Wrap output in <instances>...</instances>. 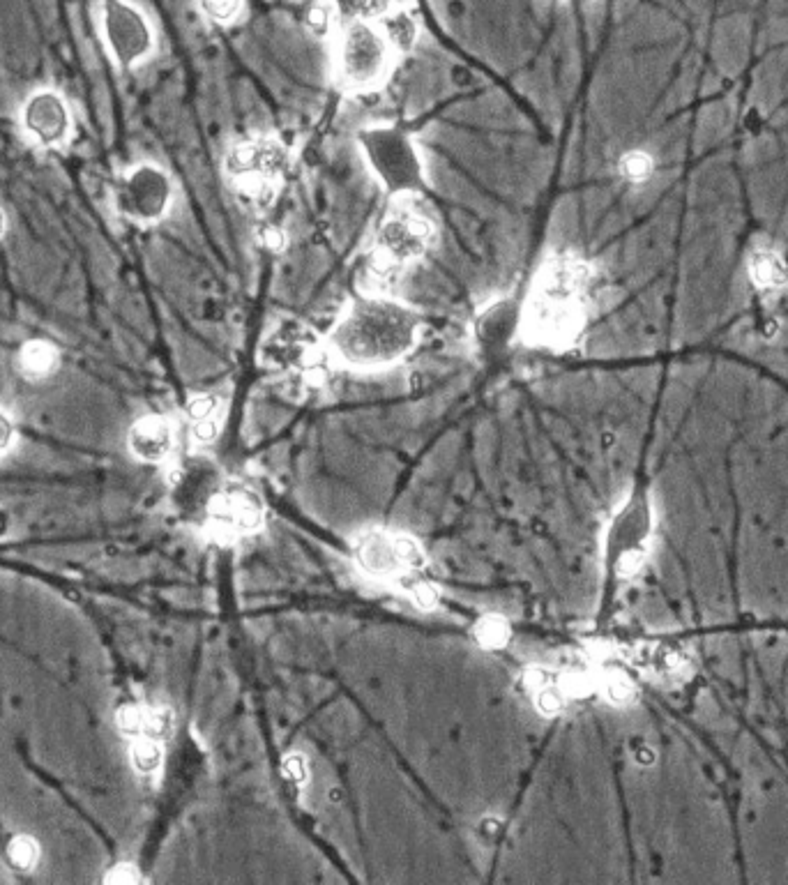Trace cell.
I'll return each mask as SVG.
<instances>
[{"label":"cell","instance_id":"obj_1","mask_svg":"<svg viewBox=\"0 0 788 885\" xmlns=\"http://www.w3.org/2000/svg\"><path fill=\"white\" fill-rule=\"evenodd\" d=\"M418 330L420 321L411 309L383 295H369L339 319L330 335V349L346 367H385L411 353Z\"/></svg>","mask_w":788,"mask_h":885},{"label":"cell","instance_id":"obj_2","mask_svg":"<svg viewBox=\"0 0 788 885\" xmlns=\"http://www.w3.org/2000/svg\"><path fill=\"white\" fill-rule=\"evenodd\" d=\"M351 556L367 584L406 597L422 611H434L441 602L427 551L413 535L383 526L365 528L355 533Z\"/></svg>","mask_w":788,"mask_h":885},{"label":"cell","instance_id":"obj_3","mask_svg":"<svg viewBox=\"0 0 788 885\" xmlns=\"http://www.w3.org/2000/svg\"><path fill=\"white\" fill-rule=\"evenodd\" d=\"M586 270L574 259H551L537 277L528 325L542 342H563L579 328Z\"/></svg>","mask_w":788,"mask_h":885},{"label":"cell","instance_id":"obj_4","mask_svg":"<svg viewBox=\"0 0 788 885\" xmlns=\"http://www.w3.org/2000/svg\"><path fill=\"white\" fill-rule=\"evenodd\" d=\"M392 47L381 30L369 21L348 24L337 44V79L348 90H367L385 77Z\"/></svg>","mask_w":788,"mask_h":885},{"label":"cell","instance_id":"obj_5","mask_svg":"<svg viewBox=\"0 0 788 885\" xmlns=\"http://www.w3.org/2000/svg\"><path fill=\"white\" fill-rule=\"evenodd\" d=\"M263 517L261 496L245 482H229L210 494L206 531L212 540L231 544L259 531Z\"/></svg>","mask_w":788,"mask_h":885},{"label":"cell","instance_id":"obj_6","mask_svg":"<svg viewBox=\"0 0 788 885\" xmlns=\"http://www.w3.org/2000/svg\"><path fill=\"white\" fill-rule=\"evenodd\" d=\"M100 26L109 54L120 67L141 63L153 51V30L148 19L127 0H104Z\"/></svg>","mask_w":788,"mask_h":885},{"label":"cell","instance_id":"obj_7","mask_svg":"<svg viewBox=\"0 0 788 885\" xmlns=\"http://www.w3.org/2000/svg\"><path fill=\"white\" fill-rule=\"evenodd\" d=\"M118 206L123 213L141 224L157 222L171 206V183L157 166L141 164L127 173L120 185Z\"/></svg>","mask_w":788,"mask_h":885},{"label":"cell","instance_id":"obj_8","mask_svg":"<svg viewBox=\"0 0 788 885\" xmlns=\"http://www.w3.org/2000/svg\"><path fill=\"white\" fill-rule=\"evenodd\" d=\"M21 125L28 139L42 148H60L72 130V116L63 97L53 90H37L21 109Z\"/></svg>","mask_w":788,"mask_h":885},{"label":"cell","instance_id":"obj_9","mask_svg":"<svg viewBox=\"0 0 788 885\" xmlns=\"http://www.w3.org/2000/svg\"><path fill=\"white\" fill-rule=\"evenodd\" d=\"M431 245V224L413 210L390 217L378 233V252L388 266L415 261Z\"/></svg>","mask_w":788,"mask_h":885},{"label":"cell","instance_id":"obj_10","mask_svg":"<svg viewBox=\"0 0 788 885\" xmlns=\"http://www.w3.org/2000/svg\"><path fill=\"white\" fill-rule=\"evenodd\" d=\"M286 162L284 148L277 141H252L233 148L229 157V173L249 183H268Z\"/></svg>","mask_w":788,"mask_h":885},{"label":"cell","instance_id":"obj_11","mask_svg":"<svg viewBox=\"0 0 788 885\" xmlns=\"http://www.w3.org/2000/svg\"><path fill=\"white\" fill-rule=\"evenodd\" d=\"M371 162L378 173L394 185H413L415 180V155L404 136L392 132H376L367 143Z\"/></svg>","mask_w":788,"mask_h":885},{"label":"cell","instance_id":"obj_12","mask_svg":"<svg viewBox=\"0 0 788 885\" xmlns=\"http://www.w3.org/2000/svg\"><path fill=\"white\" fill-rule=\"evenodd\" d=\"M176 445V429L162 415H148L141 418L130 431V450L134 457L150 464L169 459Z\"/></svg>","mask_w":788,"mask_h":885},{"label":"cell","instance_id":"obj_13","mask_svg":"<svg viewBox=\"0 0 788 885\" xmlns=\"http://www.w3.org/2000/svg\"><path fill=\"white\" fill-rule=\"evenodd\" d=\"M56 365H58V351L53 349L49 342L35 339V342H28V344L21 346L19 369H21V374H26L28 378L49 376L53 369H56Z\"/></svg>","mask_w":788,"mask_h":885},{"label":"cell","instance_id":"obj_14","mask_svg":"<svg viewBox=\"0 0 788 885\" xmlns=\"http://www.w3.org/2000/svg\"><path fill=\"white\" fill-rule=\"evenodd\" d=\"M132 761L136 770H141V773H155L159 763H162V747H159V740L139 736V740L132 745Z\"/></svg>","mask_w":788,"mask_h":885},{"label":"cell","instance_id":"obj_15","mask_svg":"<svg viewBox=\"0 0 788 885\" xmlns=\"http://www.w3.org/2000/svg\"><path fill=\"white\" fill-rule=\"evenodd\" d=\"M415 35H418V30H415L413 19L406 17V14H390L388 21H385V37H388L392 49L411 47L415 42Z\"/></svg>","mask_w":788,"mask_h":885},{"label":"cell","instance_id":"obj_16","mask_svg":"<svg viewBox=\"0 0 788 885\" xmlns=\"http://www.w3.org/2000/svg\"><path fill=\"white\" fill-rule=\"evenodd\" d=\"M10 858L14 865L21 869H30L37 862V844L35 839L21 835L10 844Z\"/></svg>","mask_w":788,"mask_h":885},{"label":"cell","instance_id":"obj_17","mask_svg":"<svg viewBox=\"0 0 788 885\" xmlns=\"http://www.w3.org/2000/svg\"><path fill=\"white\" fill-rule=\"evenodd\" d=\"M203 5H206V12L210 17L219 21V24H229L242 10V0H203Z\"/></svg>","mask_w":788,"mask_h":885},{"label":"cell","instance_id":"obj_18","mask_svg":"<svg viewBox=\"0 0 788 885\" xmlns=\"http://www.w3.org/2000/svg\"><path fill=\"white\" fill-rule=\"evenodd\" d=\"M392 0H348V5L353 7V12L358 14L362 21L385 17L390 12Z\"/></svg>","mask_w":788,"mask_h":885},{"label":"cell","instance_id":"obj_19","mask_svg":"<svg viewBox=\"0 0 788 885\" xmlns=\"http://www.w3.org/2000/svg\"><path fill=\"white\" fill-rule=\"evenodd\" d=\"M477 630H480L482 644L487 648H498L503 641H507V625L500 623V620L484 618Z\"/></svg>","mask_w":788,"mask_h":885},{"label":"cell","instance_id":"obj_20","mask_svg":"<svg viewBox=\"0 0 788 885\" xmlns=\"http://www.w3.org/2000/svg\"><path fill=\"white\" fill-rule=\"evenodd\" d=\"M307 24L312 26V30L314 33H318V35H328L332 28H335V14H332V10L328 5H316V7H312V10H309V14H307Z\"/></svg>","mask_w":788,"mask_h":885},{"label":"cell","instance_id":"obj_21","mask_svg":"<svg viewBox=\"0 0 788 885\" xmlns=\"http://www.w3.org/2000/svg\"><path fill=\"white\" fill-rule=\"evenodd\" d=\"M12 438H14L12 420L7 418V415H5L3 411H0V452L10 448V445H12Z\"/></svg>","mask_w":788,"mask_h":885},{"label":"cell","instance_id":"obj_22","mask_svg":"<svg viewBox=\"0 0 788 885\" xmlns=\"http://www.w3.org/2000/svg\"><path fill=\"white\" fill-rule=\"evenodd\" d=\"M106 881H111V883H134V881H139V876L134 874V869L130 865H120V867L113 869L109 876H106Z\"/></svg>","mask_w":788,"mask_h":885},{"label":"cell","instance_id":"obj_23","mask_svg":"<svg viewBox=\"0 0 788 885\" xmlns=\"http://www.w3.org/2000/svg\"><path fill=\"white\" fill-rule=\"evenodd\" d=\"M3 231H5V217L0 213V236H3Z\"/></svg>","mask_w":788,"mask_h":885}]
</instances>
